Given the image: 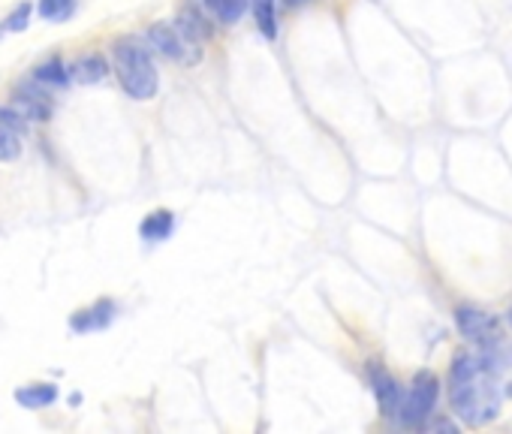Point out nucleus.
Returning <instances> with one entry per match:
<instances>
[{
    "mask_svg": "<svg viewBox=\"0 0 512 434\" xmlns=\"http://www.w3.org/2000/svg\"><path fill=\"white\" fill-rule=\"evenodd\" d=\"M449 380H452V410L473 422V425H482L494 416L497 410V398H494V386L491 380L485 377V365L476 362L470 353H458L455 362H452V371H449Z\"/></svg>",
    "mask_w": 512,
    "mask_h": 434,
    "instance_id": "obj_1",
    "label": "nucleus"
},
{
    "mask_svg": "<svg viewBox=\"0 0 512 434\" xmlns=\"http://www.w3.org/2000/svg\"><path fill=\"white\" fill-rule=\"evenodd\" d=\"M112 55H115V73L121 88L133 100H151L157 94V67L148 49H142L136 40H118Z\"/></svg>",
    "mask_w": 512,
    "mask_h": 434,
    "instance_id": "obj_2",
    "label": "nucleus"
},
{
    "mask_svg": "<svg viewBox=\"0 0 512 434\" xmlns=\"http://www.w3.org/2000/svg\"><path fill=\"white\" fill-rule=\"evenodd\" d=\"M437 377L431 371H419L416 380H413V389L401 407V419L404 425H422L431 413H434V404H437Z\"/></svg>",
    "mask_w": 512,
    "mask_h": 434,
    "instance_id": "obj_3",
    "label": "nucleus"
},
{
    "mask_svg": "<svg viewBox=\"0 0 512 434\" xmlns=\"http://www.w3.org/2000/svg\"><path fill=\"white\" fill-rule=\"evenodd\" d=\"M148 40L154 43V49H160L166 58H172V61H178V64H196V61L202 58L199 43L187 40V37H184L178 28H172V25H163V22L151 25V28H148Z\"/></svg>",
    "mask_w": 512,
    "mask_h": 434,
    "instance_id": "obj_4",
    "label": "nucleus"
},
{
    "mask_svg": "<svg viewBox=\"0 0 512 434\" xmlns=\"http://www.w3.org/2000/svg\"><path fill=\"white\" fill-rule=\"evenodd\" d=\"M455 320H458V329L464 338L476 341V344H497L500 338V323L491 317V314H482L476 308H458L455 311Z\"/></svg>",
    "mask_w": 512,
    "mask_h": 434,
    "instance_id": "obj_5",
    "label": "nucleus"
},
{
    "mask_svg": "<svg viewBox=\"0 0 512 434\" xmlns=\"http://www.w3.org/2000/svg\"><path fill=\"white\" fill-rule=\"evenodd\" d=\"M368 374H371V383H374V395H377L380 413H383V416H395L398 407H401V392H398L395 377H392L383 365H377V362H371Z\"/></svg>",
    "mask_w": 512,
    "mask_h": 434,
    "instance_id": "obj_6",
    "label": "nucleus"
},
{
    "mask_svg": "<svg viewBox=\"0 0 512 434\" xmlns=\"http://www.w3.org/2000/svg\"><path fill=\"white\" fill-rule=\"evenodd\" d=\"M13 106L28 121H49V115H52V100L43 91H37L34 85H22L19 94H16V100H13Z\"/></svg>",
    "mask_w": 512,
    "mask_h": 434,
    "instance_id": "obj_7",
    "label": "nucleus"
},
{
    "mask_svg": "<svg viewBox=\"0 0 512 434\" xmlns=\"http://www.w3.org/2000/svg\"><path fill=\"white\" fill-rule=\"evenodd\" d=\"M112 317H115V305H112L109 299H103V302H97L94 308L79 311V314L73 317V329H76V332L103 329V326H109V323H112Z\"/></svg>",
    "mask_w": 512,
    "mask_h": 434,
    "instance_id": "obj_8",
    "label": "nucleus"
},
{
    "mask_svg": "<svg viewBox=\"0 0 512 434\" xmlns=\"http://www.w3.org/2000/svg\"><path fill=\"white\" fill-rule=\"evenodd\" d=\"M106 73H109V64H106L100 55L79 58V61L73 64V70H70V76H73L79 85H97V82L106 79Z\"/></svg>",
    "mask_w": 512,
    "mask_h": 434,
    "instance_id": "obj_9",
    "label": "nucleus"
},
{
    "mask_svg": "<svg viewBox=\"0 0 512 434\" xmlns=\"http://www.w3.org/2000/svg\"><path fill=\"white\" fill-rule=\"evenodd\" d=\"M16 401L28 410H40V407H49L58 401V386L52 383H34V386H25L16 392Z\"/></svg>",
    "mask_w": 512,
    "mask_h": 434,
    "instance_id": "obj_10",
    "label": "nucleus"
},
{
    "mask_svg": "<svg viewBox=\"0 0 512 434\" xmlns=\"http://www.w3.org/2000/svg\"><path fill=\"white\" fill-rule=\"evenodd\" d=\"M172 230H175V217H172V211H154V214L145 217L142 227H139V233H142L145 242H163V239H169Z\"/></svg>",
    "mask_w": 512,
    "mask_h": 434,
    "instance_id": "obj_11",
    "label": "nucleus"
},
{
    "mask_svg": "<svg viewBox=\"0 0 512 434\" xmlns=\"http://www.w3.org/2000/svg\"><path fill=\"white\" fill-rule=\"evenodd\" d=\"M187 40H193V43H202V40H208L211 37V28L205 25V19L199 16V13H193V10H181V16H178V25H175Z\"/></svg>",
    "mask_w": 512,
    "mask_h": 434,
    "instance_id": "obj_12",
    "label": "nucleus"
},
{
    "mask_svg": "<svg viewBox=\"0 0 512 434\" xmlns=\"http://www.w3.org/2000/svg\"><path fill=\"white\" fill-rule=\"evenodd\" d=\"M253 4V19L260 25L263 37L275 40L278 37V19H275V0H250Z\"/></svg>",
    "mask_w": 512,
    "mask_h": 434,
    "instance_id": "obj_13",
    "label": "nucleus"
},
{
    "mask_svg": "<svg viewBox=\"0 0 512 434\" xmlns=\"http://www.w3.org/2000/svg\"><path fill=\"white\" fill-rule=\"evenodd\" d=\"M244 4L247 0H208V10L214 13L217 22L223 25H235L244 13Z\"/></svg>",
    "mask_w": 512,
    "mask_h": 434,
    "instance_id": "obj_14",
    "label": "nucleus"
},
{
    "mask_svg": "<svg viewBox=\"0 0 512 434\" xmlns=\"http://www.w3.org/2000/svg\"><path fill=\"white\" fill-rule=\"evenodd\" d=\"M73 10H76V0H40L37 4V13L46 22H64L73 16Z\"/></svg>",
    "mask_w": 512,
    "mask_h": 434,
    "instance_id": "obj_15",
    "label": "nucleus"
},
{
    "mask_svg": "<svg viewBox=\"0 0 512 434\" xmlns=\"http://www.w3.org/2000/svg\"><path fill=\"white\" fill-rule=\"evenodd\" d=\"M34 79L43 82V85H67L70 73L64 70V64H61L58 58H52V61L40 64V67L34 70Z\"/></svg>",
    "mask_w": 512,
    "mask_h": 434,
    "instance_id": "obj_16",
    "label": "nucleus"
},
{
    "mask_svg": "<svg viewBox=\"0 0 512 434\" xmlns=\"http://www.w3.org/2000/svg\"><path fill=\"white\" fill-rule=\"evenodd\" d=\"M22 154V139L13 127L0 124V163L4 160H16Z\"/></svg>",
    "mask_w": 512,
    "mask_h": 434,
    "instance_id": "obj_17",
    "label": "nucleus"
},
{
    "mask_svg": "<svg viewBox=\"0 0 512 434\" xmlns=\"http://www.w3.org/2000/svg\"><path fill=\"white\" fill-rule=\"evenodd\" d=\"M28 19H31V4H19V10L4 22L7 31H25L28 28Z\"/></svg>",
    "mask_w": 512,
    "mask_h": 434,
    "instance_id": "obj_18",
    "label": "nucleus"
},
{
    "mask_svg": "<svg viewBox=\"0 0 512 434\" xmlns=\"http://www.w3.org/2000/svg\"><path fill=\"white\" fill-rule=\"evenodd\" d=\"M290 7H302V4H308V0H287Z\"/></svg>",
    "mask_w": 512,
    "mask_h": 434,
    "instance_id": "obj_19",
    "label": "nucleus"
}]
</instances>
